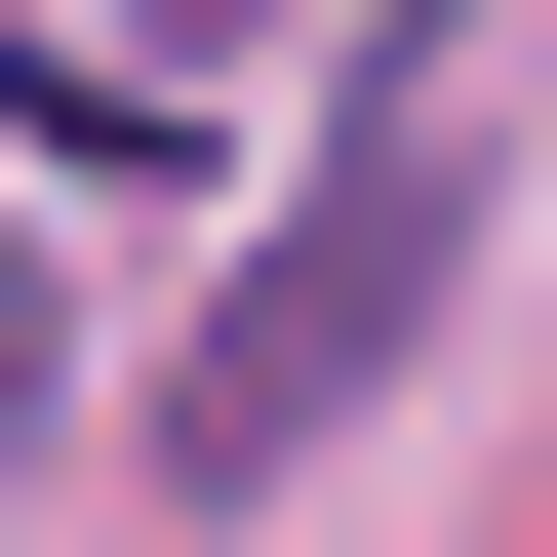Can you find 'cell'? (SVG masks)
<instances>
[{
	"label": "cell",
	"instance_id": "obj_1",
	"mask_svg": "<svg viewBox=\"0 0 557 557\" xmlns=\"http://www.w3.org/2000/svg\"><path fill=\"white\" fill-rule=\"evenodd\" d=\"M438 239H478V0H359V81H319V199H278V278L160 359V478H239V518H278V478L398 398Z\"/></svg>",
	"mask_w": 557,
	"mask_h": 557
},
{
	"label": "cell",
	"instance_id": "obj_2",
	"mask_svg": "<svg viewBox=\"0 0 557 557\" xmlns=\"http://www.w3.org/2000/svg\"><path fill=\"white\" fill-rule=\"evenodd\" d=\"M40 359H81V319H40V199H0V438H40Z\"/></svg>",
	"mask_w": 557,
	"mask_h": 557
}]
</instances>
